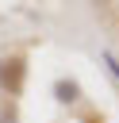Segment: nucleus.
<instances>
[{
  "instance_id": "7ed1b4c3",
  "label": "nucleus",
  "mask_w": 119,
  "mask_h": 123,
  "mask_svg": "<svg viewBox=\"0 0 119 123\" xmlns=\"http://www.w3.org/2000/svg\"><path fill=\"white\" fill-rule=\"evenodd\" d=\"M92 4H100V8H107V4H111V0H92Z\"/></svg>"
},
{
  "instance_id": "f03ea898",
  "label": "nucleus",
  "mask_w": 119,
  "mask_h": 123,
  "mask_svg": "<svg viewBox=\"0 0 119 123\" xmlns=\"http://www.w3.org/2000/svg\"><path fill=\"white\" fill-rule=\"evenodd\" d=\"M54 92H58V100H61V104L81 100V85H77V81H58V85H54Z\"/></svg>"
},
{
  "instance_id": "f257e3e1",
  "label": "nucleus",
  "mask_w": 119,
  "mask_h": 123,
  "mask_svg": "<svg viewBox=\"0 0 119 123\" xmlns=\"http://www.w3.org/2000/svg\"><path fill=\"white\" fill-rule=\"evenodd\" d=\"M23 77H27V62H23L19 54L0 58V88H4L8 96H19V92H23Z\"/></svg>"
}]
</instances>
